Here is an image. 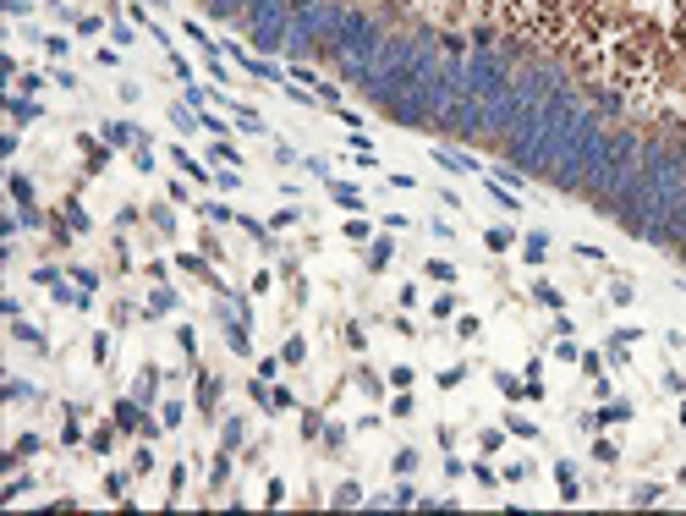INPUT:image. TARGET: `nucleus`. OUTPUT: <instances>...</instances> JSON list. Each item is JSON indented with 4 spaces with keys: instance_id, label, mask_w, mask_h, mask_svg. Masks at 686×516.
Here are the masks:
<instances>
[{
    "instance_id": "obj_14",
    "label": "nucleus",
    "mask_w": 686,
    "mask_h": 516,
    "mask_svg": "<svg viewBox=\"0 0 686 516\" xmlns=\"http://www.w3.org/2000/svg\"><path fill=\"white\" fill-rule=\"evenodd\" d=\"M494 384L505 390V401H533L527 395V379H516V373H494Z\"/></svg>"
},
{
    "instance_id": "obj_55",
    "label": "nucleus",
    "mask_w": 686,
    "mask_h": 516,
    "mask_svg": "<svg viewBox=\"0 0 686 516\" xmlns=\"http://www.w3.org/2000/svg\"><path fill=\"white\" fill-rule=\"evenodd\" d=\"M412 500H417V489H412V483H401V489L390 495V506H412Z\"/></svg>"
},
{
    "instance_id": "obj_58",
    "label": "nucleus",
    "mask_w": 686,
    "mask_h": 516,
    "mask_svg": "<svg viewBox=\"0 0 686 516\" xmlns=\"http://www.w3.org/2000/svg\"><path fill=\"white\" fill-rule=\"evenodd\" d=\"M66 220H72V231H88V215H82L77 204H66Z\"/></svg>"
},
{
    "instance_id": "obj_54",
    "label": "nucleus",
    "mask_w": 686,
    "mask_h": 516,
    "mask_svg": "<svg viewBox=\"0 0 686 516\" xmlns=\"http://www.w3.org/2000/svg\"><path fill=\"white\" fill-rule=\"evenodd\" d=\"M631 500H637V506H653V500H659V483H642V489H637Z\"/></svg>"
},
{
    "instance_id": "obj_37",
    "label": "nucleus",
    "mask_w": 686,
    "mask_h": 516,
    "mask_svg": "<svg viewBox=\"0 0 686 516\" xmlns=\"http://www.w3.org/2000/svg\"><path fill=\"white\" fill-rule=\"evenodd\" d=\"M423 269H428V275H434V281H456V264H445V258H428V264H423Z\"/></svg>"
},
{
    "instance_id": "obj_21",
    "label": "nucleus",
    "mask_w": 686,
    "mask_h": 516,
    "mask_svg": "<svg viewBox=\"0 0 686 516\" xmlns=\"http://www.w3.org/2000/svg\"><path fill=\"white\" fill-rule=\"evenodd\" d=\"M170 308H176V296H170V292H165V286H159V292L149 296V308H143V313H149V319H165Z\"/></svg>"
},
{
    "instance_id": "obj_51",
    "label": "nucleus",
    "mask_w": 686,
    "mask_h": 516,
    "mask_svg": "<svg viewBox=\"0 0 686 516\" xmlns=\"http://www.w3.org/2000/svg\"><path fill=\"white\" fill-rule=\"evenodd\" d=\"M176 341H181V352H187V357H192V352H198V335H192V330H187V324H181V330H176Z\"/></svg>"
},
{
    "instance_id": "obj_52",
    "label": "nucleus",
    "mask_w": 686,
    "mask_h": 516,
    "mask_svg": "<svg viewBox=\"0 0 686 516\" xmlns=\"http://www.w3.org/2000/svg\"><path fill=\"white\" fill-rule=\"evenodd\" d=\"M93 363H110V335H93Z\"/></svg>"
},
{
    "instance_id": "obj_57",
    "label": "nucleus",
    "mask_w": 686,
    "mask_h": 516,
    "mask_svg": "<svg viewBox=\"0 0 686 516\" xmlns=\"http://www.w3.org/2000/svg\"><path fill=\"white\" fill-rule=\"evenodd\" d=\"M665 390H676V395H686V379L676 368H665Z\"/></svg>"
},
{
    "instance_id": "obj_41",
    "label": "nucleus",
    "mask_w": 686,
    "mask_h": 516,
    "mask_svg": "<svg viewBox=\"0 0 686 516\" xmlns=\"http://www.w3.org/2000/svg\"><path fill=\"white\" fill-rule=\"evenodd\" d=\"M395 472H401V478L417 472V450H395Z\"/></svg>"
},
{
    "instance_id": "obj_9",
    "label": "nucleus",
    "mask_w": 686,
    "mask_h": 516,
    "mask_svg": "<svg viewBox=\"0 0 686 516\" xmlns=\"http://www.w3.org/2000/svg\"><path fill=\"white\" fill-rule=\"evenodd\" d=\"M554 478H560V500L571 506V500L582 495V483H577V467H571V461H554Z\"/></svg>"
},
{
    "instance_id": "obj_48",
    "label": "nucleus",
    "mask_w": 686,
    "mask_h": 516,
    "mask_svg": "<svg viewBox=\"0 0 686 516\" xmlns=\"http://www.w3.org/2000/svg\"><path fill=\"white\" fill-rule=\"evenodd\" d=\"M456 335H461V341H472V335H478V319H472V313H461V319H456Z\"/></svg>"
},
{
    "instance_id": "obj_38",
    "label": "nucleus",
    "mask_w": 686,
    "mask_h": 516,
    "mask_svg": "<svg viewBox=\"0 0 686 516\" xmlns=\"http://www.w3.org/2000/svg\"><path fill=\"white\" fill-rule=\"evenodd\" d=\"M181 418H187V407H181V401H165V412H159V423H165V429H176Z\"/></svg>"
},
{
    "instance_id": "obj_5",
    "label": "nucleus",
    "mask_w": 686,
    "mask_h": 516,
    "mask_svg": "<svg viewBox=\"0 0 686 516\" xmlns=\"http://www.w3.org/2000/svg\"><path fill=\"white\" fill-rule=\"evenodd\" d=\"M253 401H258L264 412H286V407H291V390H286V384H269V379H253Z\"/></svg>"
},
{
    "instance_id": "obj_50",
    "label": "nucleus",
    "mask_w": 686,
    "mask_h": 516,
    "mask_svg": "<svg viewBox=\"0 0 686 516\" xmlns=\"http://www.w3.org/2000/svg\"><path fill=\"white\" fill-rule=\"evenodd\" d=\"M198 121H204V132H215V138L226 132V121H220V116H209V110H198Z\"/></svg>"
},
{
    "instance_id": "obj_22",
    "label": "nucleus",
    "mask_w": 686,
    "mask_h": 516,
    "mask_svg": "<svg viewBox=\"0 0 686 516\" xmlns=\"http://www.w3.org/2000/svg\"><path fill=\"white\" fill-rule=\"evenodd\" d=\"M170 121H176V127H181V132H192V127H204V121H198V110H192V105H170Z\"/></svg>"
},
{
    "instance_id": "obj_46",
    "label": "nucleus",
    "mask_w": 686,
    "mask_h": 516,
    "mask_svg": "<svg viewBox=\"0 0 686 516\" xmlns=\"http://www.w3.org/2000/svg\"><path fill=\"white\" fill-rule=\"evenodd\" d=\"M554 357H560V363H577V357H582V346H577V341H560V346H554Z\"/></svg>"
},
{
    "instance_id": "obj_12",
    "label": "nucleus",
    "mask_w": 686,
    "mask_h": 516,
    "mask_svg": "<svg viewBox=\"0 0 686 516\" xmlns=\"http://www.w3.org/2000/svg\"><path fill=\"white\" fill-rule=\"evenodd\" d=\"M170 159H176V170H181V176H192V181H215V176H209V170H204L187 148H170Z\"/></svg>"
},
{
    "instance_id": "obj_45",
    "label": "nucleus",
    "mask_w": 686,
    "mask_h": 516,
    "mask_svg": "<svg viewBox=\"0 0 686 516\" xmlns=\"http://www.w3.org/2000/svg\"><path fill=\"white\" fill-rule=\"evenodd\" d=\"M577 258H588V264H604V247H593V242H577Z\"/></svg>"
},
{
    "instance_id": "obj_20",
    "label": "nucleus",
    "mask_w": 686,
    "mask_h": 516,
    "mask_svg": "<svg viewBox=\"0 0 686 516\" xmlns=\"http://www.w3.org/2000/svg\"><path fill=\"white\" fill-rule=\"evenodd\" d=\"M209 159H215V165H231V170H242V154H236V148H231L226 138H220V143L209 148Z\"/></svg>"
},
{
    "instance_id": "obj_36",
    "label": "nucleus",
    "mask_w": 686,
    "mask_h": 516,
    "mask_svg": "<svg viewBox=\"0 0 686 516\" xmlns=\"http://www.w3.org/2000/svg\"><path fill=\"white\" fill-rule=\"evenodd\" d=\"M93 450H99V456H110V450H116V434H110V429H105V423H99V429H93Z\"/></svg>"
},
{
    "instance_id": "obj_49",
    "label": "nucleus",
    "mask_w": 686,
    "mask_h": 516,
    "mask_svg": "<svg viewBox=\"0 0 686 516\" xmlns=\"http://www.w3.org/2000/svg\"><path fill=\"white\" fill-rule=\"evenodd\" d=\"M500 445H505V429H483V450H489V456H494Z\"/></svg>"
},
{
    "instance_id": "obj_56",
    "label": "nucleus",
    "mask_w": 686,
    "mask_h": 516,
    "mask_svg": "<svg viewBox=\"0 0 686 516\" xmlns=\"http://www.w3.org/2000/svg\"><path fill=\"white\" fill-rule=\"evenodd\" d=\"M132 467H138V472H149V467H154V450H149V445H138V456H132Z\"/></svg>"
},
{
    "instance_id": "obj_31",
    "label": "nucleus",
    "mask_w": 686,
    "mask_h": 516,
    "mask_svg": "<svg viewBox=\"0 0 686 516\" xmlns=\"http://www.w3.org/2000/svg\"><path fill=\"white\" fill-rule=\"evenodd\" d=\"M220 434H226V450H236V445H242V434H247V429H242V418H226V429H220Z\"/></svg>"
},
{
    "instance_id": "obj_7",
    "label": "nucleus",
    "mask_w": 686,
    "mask_h": 516,
    "mask_svg": "<svg viewBox=\"0 0 686 516\" xmlns=\"http://www.w3.org/2000/svg\"><path fill=\"white\" fill-rule=\"evenodd\" d=\"M483 193H489V198H494V204H500L505 215H516V209H522V198H516V193H511L505 181H494V176H483Z\"/></svg>"
},
{
    "instance_id": "obj_4",
    "label": "nucleus",
    "mask_w": 686,
    "mask_h": 516,
    "mask_svg": "<svg viewBox=\"0 0 686 516\" xmlns=\"http://www.w3.org/2000/svg\"><path fill=\"white\" fill-rule=\"evenodd\" d=\"M116 423L127 429V434H143V440H154L159 434V423L154 418H143V401L132 395V401H116Z\"/></svg>"
},
{
    "instance_id": "obj_28",
    "label": "nucleus",
    "mask_w": 686,
    "mask_h": 516,
    "mask_svg": "<svg viewBox=\"0 0 686 516\" xmlns=\"http://www.w3.org/2000/svg\"><path fill=\"white\" fill-rule=\"evenodd\" d=\"M198 390H204V395H198V407H204V412H215V395H220V379H209V373H204V379H198Z\"/></svg>"
},
{
    "instance_id": "obj_6",
    "label": "nucleus",
    "mask_w": 686,
    "mask_h": 516,
    "mask_svg": "<svg viewBox=\"0 0 686 516\" xmlns=\"http://www.w3.org/2000/svg\"><path fill=\"white\" fill-rule=\"evenodd\" d=\"M105 143L110 148H138V143H149V138H143V127H132V121H105Z\"/></svg>"
},
{
    "instance_id": "obj_24",
    "label": "nucleus",
    "mask_w": 686,
    "mask_h": 516,
    "mask_svg": "<svg viewBox=\"0 0 686 516\" xmlns=\"http://www.w3.org/2000/svg\"><path fill=\"white\" fill-rule=\"evenodd\" d=\"M176 264H181V269H192V275H204V281H209V286H220V281H215V269H209V264H204V258H198V253H181V258H176Z\"/></svg>"
},
{
    "instance_id": "obj_27",
    "label": "nucleus",
    "mask_w": 686,
    "mask_h": 516,
    "mask_svg": "<svg viewBox=\"0 0 686 516\" xmlns=\"http://www.w3.org/2000/svg\"><path fill=\"white\" fill-rule=\"evenodd\" d=\"M533 296H538V302H543V308H566V296L554 292L549 281H533Z\"/></svg>"
},
{
    "instance_id": "obj_30",
    "label": "nucleus",
    "mask_w": 686,
    "mask_h": 516,
    "mask_svg": "<svg viewBox=\"0 0 686 516\" xmlns=\"http://www.w3.org/2000/svg\"><path fill=\"white\" fill-rule=\"evenodd\" d=\"M6 401H33V384L28 379H6Z\"/></svg>"
},
{
    "instance_id": "obj_32",
    "label": "nucleus",
    "mask_w": 686,
    "mask_h": 516,
    "mask_svg": "<svg viewBox=\"0 0 686 516\" xmlns=\"http://www.w3.org/2000/svg\"><path fill=\"white\" fill-rule=\"evenodd\" d=\"M505 429H511L516 440H538V423H527V418H505Z\"/></svg>"
},
{
    "instance_id": "obj_15",
    "label": "nucleus",
    "mask_w": 686,
    "mask_h": 516,
    "mask_svg": "<svg viewBox=\"0 0 686 516\" xmlns=\"http://www.w3.org/2000/svg\"><path fill=\"white\" fill-rule=\"evenodd\" d=\"M593 110H599V116H620V110H626V99H620L615 88H599V94H593Z\"/></svg>"
},
{
    "instance_id": "obj_53",
    "label": "nucleus",
    "mask_w": 686,
    "mask_h": 516,
    "mask_svg": "<svg viewBox=\"0 0 686 516\" xmlns=\"http://www.w3.org/2000/svg\"><path fill=\"white\" fill-rule=\"evenodd\" d=\"M110 500H127V472H110Z\"/></svg>"
},
{
    "instance_id": "obj_8",
    "label": "nucleus",
    "mask_w": 686,
    "mask_h": 516,
    "mask_svg": "<svg viewBox=\"0 0 686 516\" xmlns=\"http://www.w3.org/2000/svg\"><path fill=\"white\" fill-rule=\"evenodd\" d=\"M6 110H11V121H39V116H44L28 94H6Z\"/></svg>"
},
{
    "instance_id": "obj_13",
    "label": "nucleus",
    "mask_w": 686,
    "mask_h": 516,
    "mask_svg": "<svg viewBox=\"0 0 686 516\" xmlns=\"http://www.w3.org/2000/svg\"><path fill=\"white\" fill-rule=\"evenodd\" d=\"M6 187H11V198H17L22 209H33V181H28L22 170H11V176H6Z\"/></svg>"
},
{
    "instance_id": "obj_26",
    "label": "nucleus",
    "mask_w": 686,
    "mask_h": 516,
    "mask_svg": "<svg viewBox=\"0 0 686 516\" xmlns=\"http://www.w3.org/2000/svg\"><path fill=\"white\" fill-rule=\"evenodd\" d=\"M390 258H395V242H374V253H368V269H390Z\"/></svg>"
},
{
    "instance_id": "obj_33",
    "label": "nucleus",
    "mask_w": 686,
    "mask_h": 516,
    "mask_svg": "<svg viewBox=\"0 0 686 516\" xmlns=\"http://www.w3.org/2000/svg\"><path fill=\"white\" fill-rule=\"evenodd\" d=\"M440 50H445L451 61H467V55H472V50H467V44L456 39V33H445V39H440Z\"/></svg>"
},
{
    "instance_id": "obj_23",
    "label": "nucleus",
    "mask_w": 686,
    "mask_h": 516,
    "mask_svg": "<svg viewBox=\"0 0 686 516\" xmlns=\"http://www.w3.org/2000/svg\"><path fill=\"white\" fill-rule=\"evenodd\" d=\"M231 116H236V127H242V132H264L258 110H247V105H231Z\"/></svg>"
},
{
    "instance_id": "obj_16",
    "label": "nucleus",
    "mask_w": 686,
    "mask_h": 516,
    "mask_svg": "<svg viewBox=\"0 0 686 516\" xmlns=\"http://www.w3.org/2000/svg\"><path fill=\"white\" fill-rule=\"evenodd\" d=\"M330 198H335L341 209H363V193H357V187H346V181H330Z\"/></svg>"
},
{
    "instance_id": "obj_34",
    "label": "nucleus",
    "mask_w": 686,
    "mask_h": 516,
    "mask_svg": "<svg viewBox=\"0 0 686 516\" xmlns=\"http://www.w3.org/2000/svg\"><path fill=\"white\" fill-rule=\"evenodd\" d=\"M626 418H631V407H626V401H610V407L599 412V423H626Z\"/></svg>"
},
{
    "instance_id": "obj_3",
    "label": "nucleus",
    "mask_w": 686,
    "mask_h": 516,
    "mask_svg": "<svg viewBox=\"0 0 686 516\" xmlns=\"http://www.w3.org/2000/svg\"><path fill=\"white\" fill-rule=\"evenodd\" d=\"M434 127H445L451 138H483V132H489V105L472 99V94H461V99H451V105L440 110Z\"/></svg>"
},
{
    "instance_id": "obj_19",
    "label": "nucleus",
    "mask_w": 686,
    "mask_h": 516,
    "mask_svg": "<svg viewBox=\"0 0 686 516\" xmlns=\"http://www.w3.org/2000/svg\"><path fill=\"white\" fill-rule=\"evenodd\" d=\"M483 242H489L494 253H505V247L516 242V231H511V225H489V231H483Z\"/></svg>"
},
{
    "instance_id": "obj_29",
    "label": "nucleus",
    "mask_w": 686,
    "mask_h": 516,
    "mask_svg": "<svg viewBox=\"0 0 686 516\" xmlns=\"http://www.w3.org/2000/svg\"><path fill=\"white\" fill-rule=\"evenodd\" d=\"M44 50H50V61H61V55L72 50V39H66V33H44Z\"/></svg>"
},
{
    "instance_id": "obj_1",
    "label": "nucleus",
    "mask_w": 686,
    "mask_h": 516,
    "mask_svg": "<svg viewBox=\"0 0 686 516\" xmlns=\"http://www.w3.org/2000/svg\"><path fill=\"white\" fill-rule=\"evenodd\" d=\"M384 44V28L374 17H363V11H346L341 17V28H335V39L324 44L335 61H363V66H374V55H379Z\"/></svg>"
},
{
    "instance_id": "obj_35",
    "label": "nucleus",
    "mask_w": 686,
    "mask_h": 516,
    "mask_svg": "<svg viewBox=\"0 0 686 516\" xmlns=\"http://www.w3.org/2000/svg\"><path fill=\"white\" fill-rule=\"evenodd\" d=\"M522 253H527V264H543V253H549V242H543V236H527V242H522Z\"/></svg>"
},
{
    "instance_id": "obj_59",
    "label": "nucleus",
    "mask_w": 686,
    "mask_h": 516,
    "mask_svg": "<svg viewBox=\"0 0 686 516\" xmlns=\"http://www.w3.org/2000/svg\"><path fill=\"white\" fill-rule=\"evenodd\" d=\"M681 423H686V401H681Z\"/></svg>"
},
{
    "instance_id": "obj_18",
    "label": "nucleus",
    "mask_w": 686,
    "mask_h": 516,
    "mask_svg": "<svg viewBox=\"0 0 686 516\" xmlns=\"http://www.w3.org/2000/svg\"><path fill=\"white\" fill-rule=\"evenodd\" d=\"M154 390H159V368H143V373H138V384H132V395H138V401L149 407V401H154Z\"/></svg>"
},
{
    "instance_id": "obj_11",
    "label": "nucleus",
    "mask_w": 686,
    "mask_h": 516,
    "mask_svg": "<svg viewBox=\"0 0 686 516\" xmlns=\"http://www.w3.org/2000/svg\"><path fill=\"white\" fill-rule=\"evenodd\" d=\"M226 341H231V352H236V357H247V352H253L247 324H242V319H231V313H226Z\"/></svg>"
},
{
    "instance_id": "obj_47",
    "label": "nucleus",
    "mask_w": 686,
    "mask_h": 516,
    "mask_svg": "<svg viewBox=\"0 0 686 516\" xmlns=\"http://www.w3.org/2000/svg\"><path fill=\"white\" fill-rule=\"evenodd\" d=\"M357 500H363V489H357V483H346V489H335V506H357Z\"/></svg>"
},
{
    "instance_id": "obj_44",
    "label": "nucleus",
    "mask_w": 686,
    "mask_h": 516,
    "mask_svg": "<svg viewBox=\"0 0 686 516\" xmlns=\"http://www.w3.org/2000/svg\"><path fill=\"white\" fill-rule=\"evenodd\" d=\"M341 231H346V242H368V220H346Z\"/></svg>"
},
{
    "instance_id": "obj_2",
    "label": "nucleus",
    "mask_w": 686,
    "mask_h": 516,
    "mask_svg": "<svg viewBox=\"0 0 686 516\" xmlns=\"http://www.w3.org/2000/svg\"><path fill=\"white\" fill-rule=\"evenodd\" d=\"M461 88L472 94V99H500V94H511V72H505V61L494 55V50H472L467 61H461Z\"/></svg>"
},
{
    "instance_id": "obj_25",
    "label": "nucleus",
    "mask_w": 686,
    "mask_h": 516,
    "mask_svg": "<svg viewBox=\"0 0 686 516\" xmlns=\"http://www.w3.org/2000/svg\"><path fill=\"white\" fill-rule=\"evenodd\" d=\"M198 215L204 220H215V225H226V220H242L236 209H226V204H198Z\"/></svg>"
},
{
    "instance_id": "obj_60",
    "label": "nucleus",
    "mask_w": 686,
    "mask_h": 516,
    "mask_svg": "<svg viewBox=\"0 0 686 516\" xmlns=\"http://www.w3.org/2000/svg\"><path fill=\"white\" fill-rule=\"evenodd\" d=\"M681 483H686V472H681Z\"/></svg>"
},
{
    "instance_id": "obj_43",
    "label": "nucleus",
    "mask_w": 686,
    "mask_h": 516,
    "mask_svg": "<svg viewBox=\"0 0 686 516\" xmlns=\"http://www.w3.org/2000/svg\"><path fill=\"white\" fill-rule=\"evenodd\" d=\"M72 281L82 286V292H93V286H99V275H93V269H82V264H72Z\"/></svg>"
},
{
    "instance_id": "obj_39",
    "label": "nucleus",
    "mask_w": 686,
    "mask_h": 516,
    "mask_svg": "<svg viewBox=\"0 0 686 516\" xmlns=\"http://www.w3.org/2000/svg\"><path fill=\"white\" fill-rule=\"evenodd\" d=\"M456 308H461V302H456V296H451V292H445V296H434V308H428V313H434V319H451Z\"/></svg>"
},
{
    "instance_id": "obj_42",
    "label": "nucleus",
    "mask_w": 686,
    "mask_h": 516,
    "mask_svg": "<svg viewBox=\"0 0 686 516\" xmlns=\"http://www.w3.org/2000/svg\"><path fill=\"white\" fill-rule=\"evenodd\" d=\"M28 489H33V478H11V483H6V495H0V500H22V495H28Z\"/></svg>"
},
{
    "instance_id": "obj_10",
    "label": "nucleus",
    "mask_w": 686,
    "mask_h": 516,
    "mask_svg": "<svg viewBox=\"0 0 686 516\" xmlns=\"http://www.w3.org/2000/svg\"><path fill=\"white\" fill-rule=\"evenodd\" d=\"M434 159H440L445 170H456V176H472V170H478V165H472L467 154H456V148H440V143H434Z\"/></svg>"
},
{
    "instance_id": "obj_17",
    "label": "nucleus",
    "mask_w": 686,
    "mask_h": 516,
    "mask_svg": "<svg viewBox=\"0 0 686 516\" xmlns=\"http://www.w3.org/2000/svg\"><path fill=\"white\" fill-rule=\"evenodd\" d=\"M11 335H17V341H28V346H39V352H50L44 330H33V324H22V319H11Z\"/></svg>"
},
{
    "instance_id": "obj_40",
    "label": "nucleus",
    "mask_w": 686,
    "mask_h": 516,
    "mask_svg": "<svg viewBox=\"0 0 686 516\" xmlns=\"http://www.w3.org/2000/svg\"><path fill=\"white\" fill-rule=\"evenodd\" d=\"M280 357H286V363H303V357H307V341H303V335H291V341H286V352H280Z\"/></svg>"
}]
</instances>
